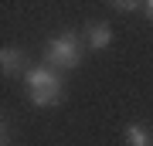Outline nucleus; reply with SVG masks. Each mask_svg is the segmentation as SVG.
I'll use <instances>...</instances> for the list:
<instances>
[{
  "mask_svg": "<svg viewBox=\"0 0 153 146\" xmlns=\"http://www.w3.org/2000/svg\"><path fill=\"white\" fill-rule=\"evenodd\" d=\"M116 10H119V14H133V10H143V4H136V0H116Z\"/></svg>",
  "mask_w": 153,
  "mask_h": 146,
  "instance_id": "nucleus-7",
  "label": "nucleus"
},
{
  "mask_svg": "<svg viewBox=\"0 0 153 146\" xmlns=\"http://www.w3.org/2000/svg\"><path fill=\"white\" fill-rule=\"evenodd\" d=\"M27 95H31V102H34V105L51 109V105H58V102H61L65 88H38V92H27Z\"/></svg>",
  "mask_w": 153,
  "mask_h": 146,
  "instance_id": "nucleus-6",
  "label": "nucleus"
},
{
  "mask_svg": "<svg viewBox=\"0 0 153 146\" xmlns=\"http://www.w3.org/2000/svg\"><path fill=\"white\" fill-rule=\"evenodd\" d=\"M85 54V38H78L75 31H65V34H55L44 44V65L55 68V71H68V68H78Z\"/></svg>",
  "mask_w": 153,
  "mask_h": 146,
  "instance_id": "nucleus-1",
  "label": "nucleus"
},
{
  "mask_svg": "<svg viewBox=\"0 0 153 146\" xmlns=\"http://www.w3.org/2000/svg\"><path fill=\"white\" fill-rule=\"evenodd\" d=\"M112 44V27L105 21H92L85 27V48L88 51H105Z\"/></svg>",
  "mask_w": 153,
  "mask_h": 146,
  "instance_id": "nucleus-4",
  "label": "nucleus"
},
{
  "mask_svg": "<svg viewBox=\"0 0 153 146\" xmlns=\"http://www.w3.org/2000/svg\"><path fill=\"white\" fill-rule=\"evenodd\" d=\"M123 143L126 146H150V129L143 122H129L123 129Z\"/></svg>",
  "mask_w": 153,
  "mask_h": 146,
  "instance_id": "nucleus-5",
  "label": "nucleus"
},
{
  "mask_svg": "<svg viewBox=\"0 0 153 146\" xmlns=\"http://www.w3.org/2000/svg\"><path fill=\"white\" fill-rule=\"evenodd\" d=\"M0 146H14V133H10V122L4 119V126H0Z\"/></svg>",
  "mask_w": 153,
  "mask_h": 146,
  "instance_id": "nucleus-8",
  "label": "nucleus"
},
{
  "mask_svg": "<svg viewBox=\"0 0 153 146\" xmlns=\"http://www.w3.org/2000/svg\"><path fill=\"white\" fill-rule=\"evenodd\" d=\"M24 85H27V92H38V88H65V82H61V71L41 65V68H27Z\"/></svg>",
  "mask_w": 153,
  "mask_h": 146,
  "instance_id": "nucleus-2",
  "label": "nucleus"
},
{
  "mask_svg": "<svg viewBox=\"0 0 153 146\" xmlns=\"http://www.w3.org/2000/svg\"><path fill=\"white\" fill-rule=\"evenodd\" d=\"M143 14H146L150 21H153V0H146V4H143Z\"/></svg>",
  "mask_w": 153,
  "mask_h": 146,
  "instance_id": "nucleus-9",
  "label": "nucleus"
},
{
  "mask_svg": "<svg viewBox=\"0 0 153 146\" xmlns=\"http://www.w3.org/2000/svg\"><path fill=\"white\" fill-rule=\"evenodd\" d=\"M27 54H24L21 48H14V44H7L4 51H0V68H4L7 78H24L27 75Z\"/></svg>",
  "mask_w": 153,
  "mask_h": 146,
  "instance_id": "nucleus-3",
  "label": "nucleus"
}]
</instances>
